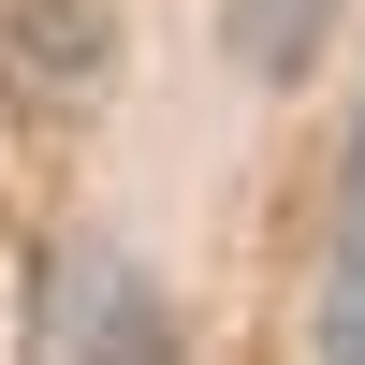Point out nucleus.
Listing matches in <instances>:
<instances>
[{
    "instance_id": "obj_1",
    "label": "nucleus",
    "mask_w": 365,
    "mask_h": 365,
    "mask_svg": "<svg viewBox=\"0 0 365 365\" xmlns=\"http://www.w3.org/2000/svg\"><path fill=\"white\" fill-rule=\"evenodd\" d=\"M73 365H175V307L132 263H88L73 278Z\"/></svg>"
},
{
    "instance_id": "obj_2",
    "label": "nucleus",
    "mask_w": 365,
    "mask_h": 365,
    "mask_svg": "<svg viewBox=\"0 0 365 365\" xmlns=\"http://www.w3.org/2000/svg\"><path fill=\"white\" fill-rule=\"evenodd\" d=\"M322 365H365V103L336 161V234H322Z\"/></svg>"
},
{
    "instance_id": "obj_3",
    "label": "nucleus",
    "mask_w": 365,
    "mask_h": 365,
    "mask_svg": "<svg viewBox=\"0 0 365 365\" xmlns=\"http://www.w3.org/2000/svg\"><path fill=\"white\" fill-rule=\"evenodd\" d=\"M234 15V58H249L263 88H307V58H322V29H336V0H220Z\"/></svg>"
}]
</instances>
